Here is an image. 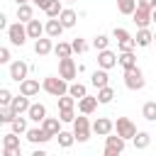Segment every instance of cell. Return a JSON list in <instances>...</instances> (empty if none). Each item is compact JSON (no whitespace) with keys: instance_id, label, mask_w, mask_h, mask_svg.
I'll return each mask as SVG.
<instances>
[{"instance_id":"obj_12","label":"cell","mask_w":156,"mask_h":156,"mask_svg":"<svg viewBox=\"0 0 156 156\" xmlns=\"http://www.w3.org/2000/svg\"><path fill=\"white\" fill-rule=\"evenodd\" d=\"M27 139H29L32 144H44V141L51 139V134H49L44 127H29V129H27Z\"/></svg>"},{"instance_id":"obj_4","label":"cell","mask_w":156,"mask_h":156,"mask_svg":"<svg viewBox=\"0 0 156 156\" xmlns=\"http://www.w3.org/2000/svg\"><path fill=\"white\" fill-rule=\"evenodd\" d=\"M7 39H10V44H15V46H22V44L29 39V34H27V27H22V22H15V24H10V27H7Z\"/></svg>"},{"instance_id":"obj_17","label":"cell","mask_w":156,"mask_h":156,"mask_svg":"<svg viewBox=\"0 0 156 156\" xmlns=\"http://www.w3.org/2000/svg\"><path fill=\"white\" fill-rule=\"evenodd\" d=\"M46 32V24H41L39 20H32V22H27V34H29V39H41V34Z\"/></svg>"},{"instance_id":"obj_39","label":"cell","mask_w":156,"mask_h":156,"mask_svg":"<svg viewBox=\"0 0 156 156\" xmlns=\"http://www.w3.org/2000/svg\"><path fill=\"white\" fill-rule=\"evenodd\" d=\"M12 100H15V95H12L7 88H0V105H2V107H10Z\"/></svg>"},{"instance_id":"obj_23","label":"cell","mask_w":156,"mask_h":156,"mask_svg":"<svg viewBox=\"0 0 156 156\" xmlns=\"http://www.w3.org/2000/svg\"><path fill=\"white\" fill-rule=\"evenodd\" d=\"M17 20L20 22H32L34 20V10H32L29 2L27 5H17Z\"/></svg>"},{"instance_id":"obj_30","label":"cell","mask_w":156,"mask_h":156,"mask_svg":"<svg viewBox=\"0 0 156 156\" xmlns=\"http://www.w3.org/2000/svg\"><path fill=\"white\" fill-rule=\"evenodd\" d=\"M117 10L122 15H134L136 12V0H117Z\"/></svg>"},{"instance_id":"obj_50","label":"cell","mask_w":156,"mask_h":156,"mask_svg":"<svg viewBox=\"0 0 156 156\" xmlns=\"http://www.w3.org/2000/svg\"><path fill=\"white\" fill-rule=\"evenodd\" d=\"M154 41H156V32H154Z\"/></svg>"},{"instance_id":"obj_14","label":"cell","mask_w":156,"mask_h":156,"mask_svg":"<svg viewBox=\"0 0 156 156\" xmlns=\"http://www.w3.org/2000/svg\"><path fill=\"white\" fill-rule=\"evenodd\" d=\"M39 80H34V78H27V80H22L20 83V93L22 95H27V98H34V95H39Z\"/></svg>"},{"instance_id":"obj_42","label":"cell","mask_w":156,"mask_h":156,"mask_svg":"<svg viewBox=\"0 0 156 156\" xmlns=\"http://www.w3.org/2000/svg\"><path fill=\"white\" fill-rule=\"evenodd\" d=\"M136 7H141V10H156V0H136Z\"/></svg>"},{"instance_id":"obj_3","label":"cell","mask_w":156,"mask_h":156,"mask_svg":"<svg viewBox=\"0 0 156 156\" xmlns=\"http://www.w3.org/2000/svg\"><path fill=\"white\" fill-rule=\"evenodd\" d=\"M90 132H93V124L88 122V117L85 115H80V117H76V122H73V134H76V141H88L90 139Z\"/></svg>"},{"instance_id":"obj_21","label":"cell","mask_w":156,"mask_h":156,"mask_svg":"<svg viewBox=\"0 0 156 156\" xmlns=\"http://www.w3.org/2000/svg\"><path fill=\"white\" fill-rule=\"evenodd\" d=\"M119 66H122L124 71L136 68V54H134V51H122V54H119Z\"/></svg>"},{"instance_id":"obj_35","label":"cell","mask_w":156,"mask_h":156,"mask_svg":"<svg viewBox=\"0 0 156 156\" xmlns=\"http://www.w3.org/2000/svg\"><path fill=\"white\" fill-rule=\"evenodd\" d=\"M10 127H12V132H15V134H27V129H29V127H27V119H24V117H20V115L15 117V122H12Z\"/></svg>"},{"instance_id":"obj_7","label":"cell","mask_w":156,"mask_h":156,"mask_svg":"<svg viewBox=\"0 0 156 156\" xmlns=\"http://www.w3.org/2000/svg\"><path fill=\"white\" fill-rule=\"evenodd\" d=\"M58 76L63 78V80H73L76 76H78V66H76V61L73 58H58Z\"/></svg>"},{"instance_id":"obj_24","label":"cell","mask_w":156,"mask_h":156,"mask_svg":"<svg viewBox=\"0 0 156 156\" xmlns=\"http://www.w3.org/2000/svg\"><path fill=\"white\" fill-rule=\"evenodd\" d=\"M41 127H44L51 136H56V134L61 132V119H56V117H46V119L41 122Z\"/></svg>"},{"instance_id":"obj_27","label":"cell","mask_w":156,"mask_h":156,"mask_svg":"<svg viewBox=\"0 0 156 156\" xmlns=\"http://www.w3.org/2000/svg\"><path fill=\"white\" fill-rule=\"evenodd\" d=\"M98 100H100V105H110V102L115 100V88H110V85L100 88V90H98Z\"/></svg>"},{"instance_id":"obj_19","label":"cell","mask_w":156,"mask_h":156,"mask_svg":"<svg viewBox=\"0 0 156 156\" xmlns=\"http://www.w3.org/2000/svg\"><path fill=\"white\" fill-rule=\"evenodd\" d=\"M34 51H37V56H46V54H51V51H54L51 37H41V39H37V41H34Z\"/></svg>"},{"instance_id":"obj_2","label":"cell","mask_w":156,"mask_h":156,"mask_svg":"<svg viewBox=\"0 0 156 156\" xmlns=\"http://www.w3.org/2000/svg\"><path fill=\"white\" fill-rule=\"evenodd\" d=\"M124 85H127L129 90H141V88L146 85V78H144V73H141V68H139V66H136V68L124 71Z\"/></svg>"},{"instance_id":"obj_33","label":"cell","mask_w":156,"mask_h":156,"mask_svg":"<svg viewBox=\"0 0 156 156\" xmlns=\"http://www.w3.org/2000/svg\"><path fill=\"white\" fill-rule=\"evenodd\" d=\"M151 144V134L149 132H136V136H134V146L136 149H146Z\"/></svg>"},{"instance_id":"obj_16","label":"cell","mask_w":156,"mask_h":156,"mask_svg":"<svg viewBox=\"0 0 156 156\" xmlns=\"http://www.w3.org/2000/svg\"><path fill=\"white\" fill-rule=\"evenodd\" d=\"M12 110H15V115H24V112H29V107H32V102H29V98L27 95H17L15 100H12V105H10Z\"/></svg>"},{"instance_id":"obj_37","label":"cell","mask_w":156,"mask_h":156,"mask_svg":"<svg viewBox=\"0 0 156 156\" xmlns=\"http://www.w3.org/2000/svg\"><path fill=\"white\" fill-rule=\"evenodd\" d=\"M58 100V110H73V105H76V98L73 95H61V98H56Z\"/></svg>"},{"instance_id":"obj_49","label":"cell","mask_w":156,"mask_h":156,"mask_svg":"<svg viewBox=\"0 0 156 156\" xmlns=\"http://www.w3.org/2000/svg\"><path fill=\"white\" fill-rule=\"evenodd\" d=\"M66 2H76V0H66Z\"/></svg>"},{"instance_id":"obj_1","label":"cell","mask_w":156,"mask_h":156,"mask_svg":"<svg viewBox=\"0 0 156 156\" xmlns=\"http://www.w3.org/2000/svg\"><path fill=\"white\" fill-rule=\"evenodd\" d=\"M41 90L54 95V98H61V95L68 93V80H63L61 76H46L41 80Z\"/></svg>"},{"instance_id":"obj_13","label":"cell","mask_w":156,"mask_h":156,"mask_svg":"<svg viewBox=\"0 0 156 156\" xmlns=\"http://www.w3.org/2000/svg\"><path fill=\"white\" fill-rule=\"evenodd\" d=\"M132 17H134V24H136L139 29H149V24L154 22V20H151V12H149V10H141V7H136V12H134Z\"/></svg>"},{"instance_id":"obj_45","label":"cell","mask_w":156,"mask_h":156,"mask_svg":"<svg viewBox=\"0 0 156 156\" xmlns=\"http://www.w3.org/2000/svg\"><path fill=\"white\" fill-rule=\"evenodd\" d=\"M32 2H34V5L39 7V10H46V5H49L51 0H32Z\"/></svg>"},{"instance_id":"obj_15","label":"cell","mask_w":156,"mask_h":156,"mask_svg":"<svg viewBox=\"0 0 156 156\" xmlns=\"http://www.w3.org/2000/svg\"><path fill=\"white\" fill-rule=\"evenodd\" d=\"M27 117H29L32 122H37V124H41V122L46 119V107H44L41 102H32V107H29V112H27Z\"/></svg>"},{"instance_id":"obj_44","label":"cell","mask_w":156,"mask_h":156,"mask_svg":"<svg viewBox=\"0 0 156 156\" xmlns=\"http://www.w3.org/2000/svg\"><path fill=\"white\" fill-rule=\"evenodd\" d=\"M0 63H10V49L7 46L0 49Z\"/></svg>"},{"instance_id":"obj_20","label":"cell","mask_w":156,"mask_h":156,"mask_svg":"<svg viewBox=\"0 0 156 156\" xmlns=\"http://www.w3.org/2000/svg\"><path fill=\"white\" fill-rule=\"evenodd\" d=\"M90 83L100 90V88H105V85H110V76H107V71L105 68H98V71H93V76H90Z\"/></svg>"},{"instance_id":"obj_47","label":"cell","mask_w":156,"mask_h":156,"mask_svg":"<svg viewBox=\"0 0 156 156\" xmlns=\"http://www.w3.org/2000/svg\"><path fill=\"white\" fill-rule=\"evenodd\" d=\"M15 2H17V5H27L29 0H15Z\"/></svg>"},{"instance_id":"obj_6","label":"cell","mask_w":156,"mask_h":156,"mask_svg":"<svg viewBox=\"0 0 156 156\" xmlns=\"http://www.w3.org/2000/svg\"><path fill=\"white\" fill-rule=\"evenodd\" d=\"M124 151V139L119 134H107L105 136V156H119Z\"/></svg>"},{"instance_id":"obj_40","label":"cell","mask_w":156,"mask_h":156,"mask_svg":"<svg viewBox=\"0 0 156 156\" xmlns=\"http://www.w3.org/2000/svg\"><path fill=\"white\" fill-rule=\"evenodd\" d=\"M71 46H73V54H83V51H88V44H85V39H80V37H76V39L71 41Z\"/></svg>"},{"instance_id":"obj_11","label":"cell","mask_w":156,"mask_h":156,"mask_svg":"<svg viewBox=\"0 0 156 156\" xmlns=\"http://www.w3.org/2000/svg\"><path fill=\"white\" fill-rule=\"evenodd\" d=\"M98 105H100V100H98V98L85 95V98H80V100H78V112H80V115H93V112L98 110Z\"/></svg>"},{"instance_id":"obj_25","label":"cell","mask_w":156,"mask_h":156,"mask_svg":"<svg viewBox=\"0 0 156 156\" xmlns=\"http://www.w3.org/2000/svg\"><path fill=\"white\" fill-rule=\"evenodd\" d=\"M134 39H136V46H149L154 41V32L151 29H139Z\"/></svg>"},{"instance_id":"obj_41","label":"cell","mask_w":156,"mask_h":156,"mask_svg":"<svg viewBox=\"0 0 156 156\" xmlns=\"http://www.w3.org/2000/svg\"><path fill=\"white\" fill-rule=\"evenodd\" d=\"M58 119L61 122H76V115H73V110H61V115H58Z\"/></svg>"},{"instance_id":"obj_10","label":"cell","mask_w":156,"mask_h":156,"mask_svg":"<svg viewBox=\"0 0 156 156\" xmlns=\"http://www.w3.org/2000/svg\"><path fill=\"white\" fill-rule=\"evenodd\" d=\"M112 129H115V122H112L110 117H98V119L93 122V132H95V134H100V136L112 134Z\"/></svg>"},{"instance_id":"obj_31","label":"cell","mask_w":156,"mask_h":156,"mask_svg":"<svg viewBox=\"0 0 156 156\" xmlns=\"http://www.w3.org/2000/svg\"><path fill=\"white\" fill-rule=\"evenodd\" d=\"M44 12H46V17H49V20L58 17V15L63 12V7H61V0H51V2L46 5V10H44Z\"/></svg>"},{"instance_id":"obj_43","label":"cell","mask_w":156,"mask_h":156,"mask_svg":"<svg viewBox=\"0 0 156 156\" xmlns=\"http://www.w3.org/2000/svg\"><path fill=\"white\" fill-rule=\"evenodd\" d=\"M2 156H22V149H12V146H5V149H2Z\"/></svg>"},{"instance_id":"obj_28","label":"cell","mask_w":156,"mask_h":156,"mask_svg":"<svg viewBox=\"0 0 156 156\" xmlns=\"http://www.w3.org/2000/svg\"><path fill=\"white\" fill-rule=\"evenodd\" d=\"M56 139H58V146H61V149H68V146H73L76 134H73V132H63V129H61V132L56 134Z\"/></svg>"},{"instance_id":"obj_22","label":"cell","mask_w":156,"mask_h":156,"mask_svg":"<svg viewBox=\"0 0 156 156\" xmlns=\"http://www.w3.org/2000/svg\"><path fill=\"white\" fill-rule=\"evenodd\" d=\"M58 20H61V24H63L66 29H71V27L78 22V15H76V10H66V7H63V12L58 15Z\"/></svg>"},{"instance_id":"obj_46","label":"cell","mask_w":156,"mask_h":156,"mask_svg":"<svg viewBox=\"0 0 156 156\" xmlns=\"http://www.w3.org/2000/svg\"><path fill=\"white\" fill-rule=\"evenodd\" d=\"M32 156H49V154H46V151H41V149H34V151H32Z\"/></svg>"},{"instance_id":"obj_32","label":"cell","mask_w":156,"mask_h":156,"mask_svg":"<svg viewBox=\"0 0 156 156\" xmlns=\"http://www.w3.org/2000/svg\"><path fill=\"white\" fill-rule=\"evenodd\" d=\"M68 95H73L76 100H80V98L88 95V88H85L83 83H71V85H68Z\"/></svg>"},{"instance_id":"obj_9","label":"cell","mask_w":156,"mask_h":156,"mask_svg":"<svg viewBox=\"0 0 156 156\" xmlns=\"http://www.w3.org/2000/svg\"><path fill=\"white\" fill-rule=\"evenodd\" d=\"M27 73H29V63H27V61H12V63H10V78H12L15 83L27 80Z\"/></svg>"},{"instance_id":"obj_26","label":"cell","mask_w":156,"mask_h":156,"mask_svg":"<svg viewBox=\"0 0 156 156\" xmlns=\"http://www.w3.org/2000/svg\"><path fill=\"white\" fill-rule=\"evenodd\" d=\"M54 54H56L58 58H71V54H73V46H71L68 41H58V44L54 46Z\"/></svg>"},{"instance_id":"obj_48","label":"cell","mask_w":156,"mask_h":156,"mask_svg":"<svg viewBox=\"0 0 156 156\" xmlns=\"http://www.w3.org/2000/svg\"><path fill=\"white\" fill-rule=\"evenodd\" d=\"M151 20H154V24H156V10H151Z\"/></svg>"},{"instance_id":"obj_5","label":"cell","mask_w":156,"mask_h":156,"mask_svg":"<svg viewBox=\"0 0 156 156\" xmlns=\"http://www.w3.org/2000/svg\"><path fill=\"white\" fill-rule=\"evenodd\" d=\"M115 129H117V134H119L124 141L136 136V124H134L129 117H117V122H115Z\"/></svg>"},{"instance_id":"obj_38","label":"cell","mask_w":156,"mask_h":156,"mask_svg":"<svg viewBox=\"0 0 156 156\" xmlns=\"http://www.w3.org/2000/svg\"><path fill=\"white\" fill-rule=\"evenodd\" d=\"M15 117H17V115H15L12 107H2V110H0V122H2V124H12Z\"/></svg>"},{"instance_id":"obj_34","label":"cell","mask_w":156,"mask_h":156,"mask_svg":"<svg viewBox=\"0 0 156 156\" xmlns=\"http://www.w3.org/2000/svg\"><path fill=\"white\" fill-rule=\"evenodd\" d=\"M107 46H110V37H107V34H98V37L93 39V49H95V51H105Z\"/></svg>"},{"instance_id":"obj_29","label":"cell","mask_w":156,"mask_h":156,"mask_svg":"<svg viewBox=\"0 0 156 156\" xmlns=\"http://www.w3.org/2000/svg\"><path fill=\"white\" fill-rule=\"evenodd\" d=\"M141 115H144V119H146V122H156V100H149V102H144V107H141Z\"/></svg>"},{"instance_id":"obj_36","label":"cell","mask_w":156,"mask_h":156,"mask_svg":"<svg viewBox=\"0 0 156 156\" xmlns=\"http://www.w3.org/2000/svg\"><path fill=\"white\" fill-rule=\"evenodd\" d=\"M2 146H12V149H22V146H20V136H17L15 132H7V134H2Z\"/></svg>"},{"instance_id":"obj_18","label":"cell","mask_w":156,"mask_h":156,"mask_svg":"<svg viewBox=\"0 0 156 156\" xmlns=\"http://www.w3.org/2000/svg\"><path fill=\"white\" fill-rule=\"evenodd\" d=\"M63 24H61V20L58 17H54V20H49L46 22V37H51V39H58L61 34H63Z\"/></svg>"},{"instance_id":"obj_8","label":"cell","mask_w":156,"mask_h":156,"mask_svg":"<svg viewBox=\"0 0 156 156\" xmlns=\"http://www.w3.org/2000/svg\"><path fill=\"white\" fill-rule=\"evenodd\" d=\"M119 63V56L115 54V51H110V49H105V51H98V68H105V71H110V68H115Z\"/></svg>"}]
</instances>
